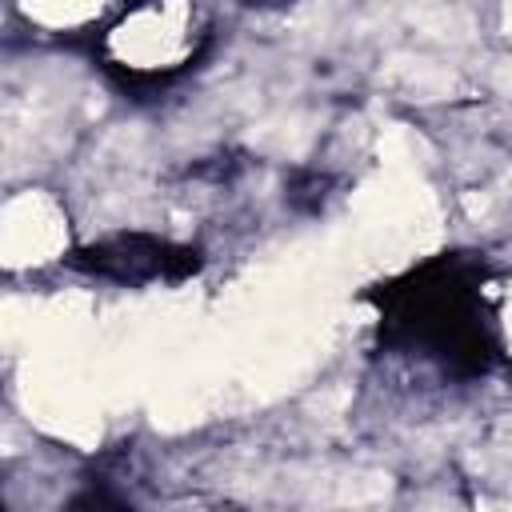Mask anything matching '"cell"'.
Masks as SVG:
<instances>
[{
	"label": "cell",
	"mask_w": 512,
	"mask_h": 512,
	"mask_svg": "<svg viewBox=\"0 0 512 512\" xmlns=\"http://www.w3.org/2000/svg\"><path fill=\"white\" fill-rule=\"evenodd\" d=\"M388 328L400 344L444 368H484L492 356V312L480 280L456 264L436 260L388 296Z\"/></svg>",
	"instance_id": "cell-1"
},
{
	"label": "cell",
	"mask_w": 512,
	"mask_h": 512,
	"mask_svg": "<svg viewBox=\"0 0 512 512\" xmlns=\"http://www.w3.org/2000/svg\"><path fill=\"white\" fill-rule=\"evenodd\" d=\"M208 36L196 0H132L104 24L100 52L112 72L132 84H160L188 68Z\"/></svg>",
	"instance_id": "cell-2"
},
{
	"label": "cell",
	"mask_w": 512,
	"mask_h": 512,
	"mask_svg": "<svg viewBox=\"0 0 512 512\" xmlns=\"http://www.w3.org/2000/svg\"><path fill=\"white\" fill-rule=\"evenodd\" d=\"M80 264L92 268L96 276H108L120 284H148V280L180 276V272L196 268V252L172 248V244L152 240V236H116V240L88 248Z\"/></svg>",
	"instance_id": "cell-3"
},
{
	"label": "cell",
	"mask_w": 512,
	"mask_h": 512,
	"mask_svg": "<svg viewBox=\"0 0 512 512\" xmlns=\"http://www.w3.org/2000/svg\"><path fill=\"white\" fill-rule=\"evenodd\" d=\"M28 8L32 20L48 24V28H60V32H72V28H84L92 20H100V12L108 8V0H20Z\"/></svg>",
	"instance_id": "cell-4"
}]
</instances>
